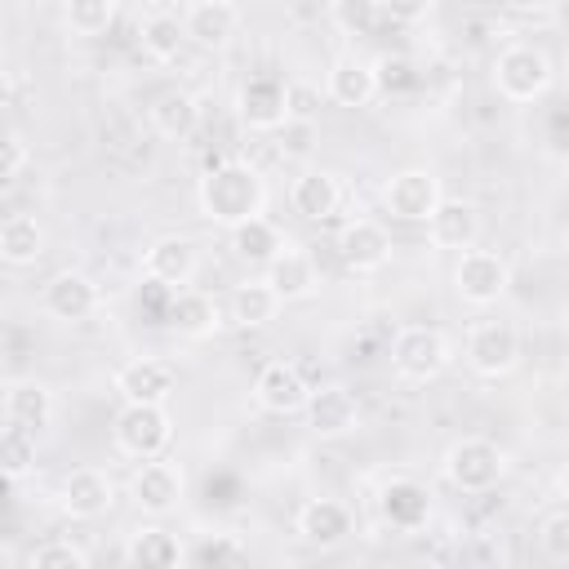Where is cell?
Returning a JSON list of instances; mask_svg holds the SVG:
<instances>
[{
    "mask_svg": "<svg viewBox=\"0 0 569 569\" xmlns=\"http://www.w3.org/2000/svg\"><path fill=\"white\" fill-rule=\"evenodd\" d=\"M236 116L244 129L253 133H276L293 120V89L284 84V76H271V71H258L240 84L236 93Z\"/></svg>",
    "mask_w": 569,
    "mask_h": 569,
    "instance_id": "5b68a950",
    "label": "cell"
},
{
    "mask_svg": "<svg viewBox=\"0 0 569 569\" xmlns=\"http://www.w3.org/2000/svg\"><path fill=\"white\" fill-rule=\"evenodd\" d=\"M325 93L329 102L338 107H369L378 98V76H373V62H360V58H338L325 76Z\"/></svg>",
    "mask_w": 569,
    "mask_h": 569,
    "instance_id": "484cf974",
    "label": "cell"
},
{
    "mask_svg": "<svg viewBox=\"0 0 569 569\" xmlns=\"http://www.w3.org/2000/svg\"><path fill=\"white\" fill-rule=\"evenodd\" d=\"M0 467H4V476L13 485L27 480L36 471V431H27L18 422H4V431H0Z\"/></svg>",
    "mask_w": 569,
    "mask_h": 569,
    "instance_id": "e575fe53",
    "label": "cell"
},
{
    "mask_svg": "<svg viewBox=\"0 0 569 569\" xmlns=\"http://www.w3.org/2000/svg\"><path fill=\"white\" fill-rule=\"evenodd\" d=\"M289 204H293V213H302L307 222H329V218L338 213V204H342V187H338V178H333L329 169H307V173L293 178Z\"/></svg>",
    "mask_w": 569,
    "mask_h": 569,
    "instance_id": "d4e9b609",
    "label": "cell"
},
{
    "mask_svg": "<svg viewBox=\"0 0 569 569\" xmlns=\"http://www.w3.org/2000/svg\"><path fill=\"white\" fill-rule=\"evenodd\" d=\"M116 13H120V0H62V22H67V31H71V36H84V40L107 36L111 22H116Z\"/></svg>",
    "mask_w": 569,
    "mask_h": 569,
    "instance_id": "d6a6232c",
    "label": "cell"
},
{
    "mask_svg": "<svg viewBox=\"0 0 569 569\" xmlns=\"http://www.w3.org/2000/svg\"><path fill=\"white\" fill-rule=\"evenodd\" d=\"M556 489H560V498H569V462L560 467V476H556Z\"/></svg>",
    "mask_w": 569,
    "mask_h": 569,
    "instance_id": "b9f144b4",
    "label": "cell"
},
{
    "mask_svg": "<svg viewBox=\"0 0 569 569\" xmlns=\"http://www.w3.org/2000/svg\"><path fill=\"white\" fill-rule=\"evenodd\" d=\"M40 302H44V311H49L53 320L80 325V320H89V316L98 311V284H93L84 271H58V276L44 284Z\"/></svg>",
    "mask_w": 569,
    "mask_h": 569,
    "instance_id": "d6986e66",
    "label": "cell"
},
{
    "mask_svg": "<svg viewBox=\"0 0 569 569\" xmlns=\"http://www.w3.org/2000/svg\"><path fill=\"white\" fill-rule=\"evenodd\" d=\"M493 89L507 102H538L551 89V58L538 44H507L493 58Z\"/></svg>",
    "mask_w": 569,
    "mask_h": 569,
    "instance_id": "277c9868",
    "label": "cell"
},
{
    "mask_svg": "<svg viewBox=\"0 0 569 569\" xmlns=\"http://www.w3.org/2000/svg\"><path fill=\"white\" fill-rule=\"evenodd\" d=\"M538 542H542V556L551 565H569V511L547 516L542 529H538Z\"/></svg>",
    "mask_w": 569,
    "mask_h": 569,
    "instance_id": "f35d334b",
    "label": "cell"
},
{
    "mask_svg": "<svg viewBox=\"0 0 569 569\" xmlns=\"http://www.w3.org/2000/svg\"><path fill=\"white\" fill-rule=\"evenodd\" d=\"M196 204H200V213L213 222V227H240V222H249V218H258L262 213V204H267V182H262V173L253 169V164H244V160H218V164H209L204 173H200V182H196Z\"/></svg>",
    "mask_w": 569,
    "mask_h": 569,
    "instance_id": "6da1fadb",
    "label": "cell"
},
{
    "mask_svg": "<svg viewBox=\"0 0 569 569\" xmlns=\"http://www.w3.org/2000/svg\"><path fill=\"white\" fill-rule=\"evenodd\" d=\"M293 525H298V538H302L307 547H320V551L342 547V542L351 538V529H356L351 507L338 502V498H311V502H302Z\"/></svg>",
    "mask_w": 569,
    "mask_h": 569,
    "instance_id": "ac0fdd59",
    "label": "cell"
},
{
    "mask_svg": "<svg viewBox=\"0 0 569 569\" xmlns=\"http://www.w3.org/2000/svg\"><path fill=\"white\" fill-rule=\"evenodd\" d=\"M44 253V227L31 213H9L0 222V258L9 267H31Z\"/></svg>",
    "mask_w": 569,
    "mask_h": 569,
    "instance_id": "f546056e",
    "label": "cell"
},
{
    "mask_svg": "<svg viewBox=\"0 0 569 569\" xmlns=\"http://www.w3.org/2000/svg\"><path fill=\"white\" fill-rule=\"evenodd\" d=\"M196 267H200V253H196V244H191L187 236H160V240L147 249V258H142L147 280H160V284H169V289L191 284Z\"/></svg>",
    "mask_w": 569,
    "mask_h": 569,
    "instance_id": "cb8c5ba5",
    "label": "cell"
},
{
    "mask_svg": "<svg viewBox=\"0 0 569 569\" xmlns=\"http://www.w3.org/2000/svg\"><path fill=\"white\" fill-rule=\"evenodd\" d=\"M111 440L124 458H164L169 440H173V418L164 405H124L111 422Z\"/></svg>",
    "mask_w": 569,
    "mask_h": 569,
    "instance_id": "3957f363",
    "label": "cell"
},
{
    "mask_svg": "<svg viewBox=\"0 0 569 569\" xmlns=\"http://www.w3.org/2000/svg\"><path fill=\"white\" fill-rule=\"evenodd\" d=\"M200 124V107L187 89H164L156 102H151V129L164 138V142H182L191 138Z\"/></svg>",
    "mask_w": 569,
    "mask_h": 569,
    "instance_id": "83f0119b",
    "label": "cell"
},
{
    "mask_svg": "<svg viewBox=\"0 0 569 569\" xmlns=\"http://www.w3.org/2000/svg\"><path fill=\"white\" fill-rule=\"evenodd\" d=\"M333 249H338V258H342L347 271L369 276V271L387 267V258H391V236H387V227L373 222V218H351V222H342Z\"/></svg>",
    "mask_w": 569,
    "mask_h": 569,
    "instance_id": "7c38bea8",
    "label": "cell"
},
{
    "mask_svg": "<svg viewBox=\"0 0 569 569\" xmlns=\"http://www.w3.org/2000/svg\"><path fill=\"white\" fill-rule=\"evenodd\" d=\"M427 227V240L445 253H462L480 240V209L471 200H458V196H445L436 204V213L422 222Z\"/></svg>",
    "mask_w": 569,
    "mask_h": 569,
    "instance_id": "e0dca14e",
    "label": "cell"
},
{
    "mask_svg": "<svg viewBox=\"0 0 569 569\" xmlns=\"http://www.w3.org/2000/svg\"><path fill=\"white\" fill-rule=\"evenodd\" d=\"M453 289H458L462 302H471V307H489V302H498V298L511 289V267H507L502 253H493V249H476V244H471V249L458 253Z\"/></svg>",
    "mask_w": 569,
    "mask_h": 569,
    "instance_id": "ba28073f",
    "label": "cell"
},
{
    "mask_svg": "<svg viewBox=\"0 0 569 569\" xmlns=\"http://www.w3.org/2000/svg\"><path fill=\"white\" fill-rule=\"evenodd\" d=\"M280 311V293L267 284V280H249V284H236L231 302H227V320L236 329H262L271 325Z\"/></svg>",
    "mask_w": 569,
    "mask_h": 569,
    "instance_id": "f1b7e54d",
    "label": "cell"
},
{
    "mask_svg": "<svg viewBox=\"0 0 569 569\" xmlns=\"http://www.w3.org/2000/svg\"><path fill=\"white\" fill-rule=\"evenodd\" d=\"M378 18H382L378 0H333V27L342 36H369Z\"/></svg>",
    "mask_w": 569,
    "mask_h": 569,
    "instance_id": "8d00e7d4",
    "label": "cell"
},
{
    "mask_svg": "<svg viewBox=\"0 0 569 569\" xmlns=\"http://www.w3.org/2000/svg\"><path fill=\"white\" fill-rule=\"evenodd\" d=\"M187 40L200 49H222L231 44V36L240 31V9L231 0H191L182 13Z\"/></svg>",
    "mask_w": 569,
    "mask_h": 569,
    "instance_id": "603a6c76",
    "label": "cell"
},
{
    "mask_svg": "<svg viewBox=\"0 0 569 569\" xmlns=\"http://www.w3.org/2000/svg\"><path fill=\"white\" fill-rule=\"evenodd\" d=\"M27 569H89V551L71 538H44L27 551Z\"/></svg>",
    "mask_w": 569,
    "mask_h": 569,
    "instance_id": "d590c367",
    "label": "cell"
},
{
    "mask_svg": "<svg viewBox=\"0 0 569 569\" xmlns=\"http://www.w3.org/2000/svg\"><path fill=\"white\" fill-rule=\"evenodd\" d=\"M164 325L178 333V338H191V342H204L222 329V307L213 293L204 289H173L169 307H164Z\"/></svg>",
    "mask_w": 569,
    "mask_h": 569,
    "instance_id": "5bb4252c",
    "label": "cell"
},
{
    "mask_svg": "<svg viewBox=\"0 0 569 569\" xmlns=\"http://www.w3.org/2000/svg\"><path fill=\"white\" fill-rule=\"evenodd\" d=\"M467 365L480 378H507L520 365V333L511 320H476L467 329Z\"/></svg>",
    "mask_w": 569,
    "mask_h": 569,
    "instance_id": "8992f818",
    "label": "cell"
},
{
    "mask_svg": "<svg viewBox=\"0 0 569 569\" xmlns=\"http://www.w3.org/2000/svg\"><path fill=\"white\" fill-rule=\"evenodd\" d=\"M378 516L382 525H391L396 533H418L427 520H431V493L427 485L409 480V476H391L382 489H378Z\"/></svg>",
    "mask_w": 569,
    "mask_h": 569,
    "instance_id": "4fadbf2b",
    "label": "cell"
},
{
    "mask_svg": "<svg viewBox=\"0 0 569 569\" xmlns=\"http://www.w3.org/2000/svg\"><path fill=\"white\" fill-rule=\"evenodd\" d=\"M0 409H4V422H18V427H27V431H36V436H40V431L53 422V413H58L53 391H49L44 382H36V378H13V382H4Z\"/></svg>",
    "mask_w": 569,
    "mask_h": 569,
    "instance_id": "7402d4cb",
    "label": "cell"
},
{
    "mask_svg": "<svg viewBox=\"0 0 569 569\" xmlns=\"http://www.w3.org/2000/svg\"><path fill=\"white\" fill-rule=\"evenodd\" d=\"M116 391L124 405H169V396L178 391V365L164 356H138L120 365Z\"/></svg>",
    "mask_w": 569,
    "mask_h": 569,
    "instance_id": "30bf717a",
    "label": "cell"
},
{
    "mask_svg": "<svg viewBox=\"0 0 569 569\" xmlns=\"http://www.w3.org/2000/svg\"><path fill=\"white\" fill-rule=\"evenodd\" d=\"M307 427L320 436V440H338V436H351L360 427V405L347 387H320L311 391L307 400Z\"/></svg>",
    "mask_w": 569,
    "mask_h": 569,
    "instance_id": "ffe728a7",
    "label": "cell"
},
{
    "mask_svg": "<svg viewBox=\"0 0 569 569\" xmlns=\"http://www.w3.org/2000/svg\"><path fill=\"white\" fill-rule=\"evenodd\" d=\"M129 493H133L142 516L164 520L182 502V467H173L169 458H147V462H138V471L129 480Z\"/></svg>",
    "mask_w": 569,
    "mask_h": 569,
    "instance_id": "8fae6325",
    "label": "cell"
},
{
    "mask_svg": "<svg viewBox=\"0 0 569 569\" xmlns=\"http://www.w3.org/2000/svg\"><path fill=\"white\" fill-rule=\"evenodd\" d=\"M120 556H124L129 565H142V569H173V565H187V547H182L178 533H169L164 525H142V529H133Z\"/></svg>",
    "mask_w": 569,
    "mask_h": 569,
    "instance_id": "4316f807",
    "label": "cell"
},
{
    "mask_svg": "<svg viewBox=\"0 0 569 569\" xmlns=\"http://www.w3.org/2000/svg\"><path fill=\"white\" fill-rule=\"evenodd\" d=\"M507 476V453L485 436H462L445 453V480L458 493H489Z\"/></svg>",
    "mask_w": 569,
    "mask_h": 569,
    "instance_id": "7a4b0ae2",
    "label": "cell"
},
{
    "mask_svg": "<svg viewBox=\"0 0 569 569\" xmlns=\"http://www.w3.org/2000/svg\"><path fill=\"white\" fill-rule=\"evenodd\" d=\"M565 249H569V227H565Z\"/></svg>",
    "mask_w": 569,
    "mask_h": 569,
    "instance_id": "ee69618b",
    "label": "cell"
},
{
    "mask_svg": "<svg viewBox=\"0 0 569 569\" xmlns=\"http://www.w3.org/2000/svg\"><path fill=\"white\" fill-rule=\"evenodd\" d=\"M280 249H284V236H280L262 213L249 218V222H240V227H231V253H236L244 267H267Z\"/></svg>",
    "mask_w": 569,
    "mask_h": 569,
    "instance_id": "4dcf8cb0",
    "label": "cell"
},
{
    "mask_svg": "<svg viewBox=\"0 0 569 569\" xmlns=\"http://www.w3.org/2000/svg\"><path fill=\"white\" fill-rule=\"evenodd\" d=\"M187 565H196V569L249 565V542H240L236 533H204L196 547H187Z\"/></svg>",
    "mask_w": 569,
    "mask_h": 569,
    "instance_id": "836d02e7",
    "label": "cell"
},
{
    "mask_svg": "<svg viewBox=\"0 0 569 569\" xmlns=\"http://www.w3.org/2000/svg\"><path fill=\"white\" fill-rule=\"evenodd\" d=\"M142 53L151 58V62H173L178 53H182V44H187V27H182V18H173V13H151V18H142Z\"/></svg>",
    "mask_w": 569,
    "mask_h": 569,
    "instance_id": "1f68e13d",
    "label": "cell"
},
{
    "mask_svg": "<svg viewBox=\"0 0 569 569\" xmlns=\"http://www.w3.org/2000/svg\"><path fill=\"white\" fill-rule=\"evenodd\" d=\"M22 164H27V142H22V133H18V129H9V133H4V142H0V182H4V187H13V182H18V173H22Z\"/></svg>",
    "mask_w": 569,
    "mask_h": 569,
    "instance_id": "ab89813d",
    "label": "cell"
},
{
    "mask_svg": "<svg viewBox=\"0 0 569 569\" xmlns=\"http://www.w3.org/2000/svg\"><path fill=\"white\" fill-rule=\"evenodd\" d=\"M502 4H511V9H542V4H551V0H502Z\"/></svg>",
    "mask_w": 569,
    "mask_h": 569,
    "instance_id": "7bdbcfd3",
    "label": "cell"
},
{
    "mask_svg": "<svg viewBox=\"0 0 569 569\" xmlns=\"http://www.w3.org/2000/svg\"><path fill=\"white\" fill-rule=\"evenodd\" d=\"M373 76H378V93H409V89L418 84L413 62L400 58V53H382V58L373 62Z\"/></svg>",
    "mask_w": 569,
    "mask_h": 569,
    "instance_id": "74e56055",
    "label": "cell"
},
{
    "mask_svg": "<svg viewBox=\"0 0 569 569\" xmlns=\"http://www.w3.org/2000/svg\"><path fill=\"white\" fill-rule=\"evenodd\" d=\"M440 200H445V191H440V178L431 169H400L382 187V204L400 222H427Z\"/></svg>",
    "mask_w": 569,
    "mask_h": 569,
    "instance_id": "9c48e42d",
    "label": "cell"
},
{
    "mask_svg": "<svg viewBox=\"0 0 569 569\" xmlns=\"http://www.w3.org/2000/svg\"><path fill=\"white\" fill-rule=\"evenodd\" d=\"M58 502H62V511L71 520H98V516L111 511L116 485H111V476L102 467H76V471H67V480L58 489Z\"/></svg>",
    "mask_w": 569,
    "mask_h": 569,
    "instance_id": "2e32d148",
    "label": "cell"
},
{
    "mask_svg": "<svg viewBox=\"0 0 569 569\" xmlns=\"http://www.w3.org/2000/svg\"><path fill=\"white\" fill-rule=\"evenodd\" d=\"M262 280L280 293V302H302V298H311V293H316L320 271H316V258H311L307 249L284 244V249L262 267Z\"/></svg>",
    "mask_w": 569,
    "mask_h": 569,
    "instance_id": "44dd1931",
    "label": "cell"
},
{
    "mask_svg": "<svg viewBox=\"0 0 569 569\" xmlns=\"http://www.w3.org/2000/svg\"><path fill=\"white\" fill-rule=\"evenodd\" d=\"M449 365V338L431 325H405L391 338V369L405 382H431Z\"/></svg>",
    "mask_w": 569,
    "mask_h": 569,
    "instance_id": "52a82bcc",
    "label": "cell"
},
{
    "mask_svg": "<svg viewBox=\"0 0 569 569\" xmlns=\"http://www.w3.org/2000/svg\"><path fill=\"white\" fill-rule=\"evenodd\" d=\"M431 4H436V0H378L382 18L396 22V27H413V22H422V18L431 13Z\"/></svg>",
    "mask_w": 569,
    "mask_h": 569,
    "instance_id": "60d3db41",
    "label": "cell"
},
{
    "mask_svg": "<svg viewBox=\"0 0 569 569\" xmlns=\"http://www.w3.org/2000/svg\"><path fill=\"white\" fill-rule=\"evenodd\" d=\"M253 400H258L267 413L289 418V413H302V409H307L311 387H307V378H302V369H298L293 360H271V365L258 373V382H253Z\"/></svg>",
    "mask_w": 569,
    "mask_h": 569,
    "instance_id": "9a60e30c",
    "label": "cell"
}]
</instances>
